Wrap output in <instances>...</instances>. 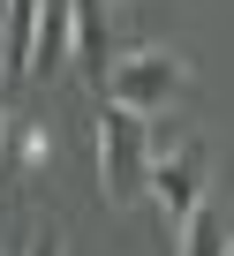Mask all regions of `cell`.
Segmentation results:
<instances>
[{
    "instance_id": "1",
    "label": "cell",
    "mask_w": 234,
    "mask_h": 256,
    "mask_svg": "<svg viewBox=\"0 0 234 256\" xmlns=\"http://www.w3.org/2000/svg\"><path fill=\"white\" fill-rule=\"evenodd\" d=\"M151 158H159L151 120L121 113V106H98V188H106V204H136L151 188Z\"/></svg>"
},
{
    "instance_id": "2",
    "label": "cell",
    "mask_w": 234,
    "mask_h": 256,
    "mask_svg": "<svg viewBox=\"0 0 234 256\" xmlns=\"http://www.w3.org/2000/svg\"><path fill=\"white\" fill-rule=\"evenodd\" d=\"M181 83H189V60H181V53H166V46H136V53H121V60L106 68V106L151 120L159 106L181 98Z\"/></svg>"
},
{
    "instance_id": "3",
    "label": "cell",
    "mask_w": 234,
    "mask_h": 256,
    "mask_svg": "<svg viewBox=\"0 0 234 256\" xmlns=\"http://www.w3.org/2000/svg\"><path fill=\"white\" fill-rule=\"evenodd\" d=\"M144 196H159L166 226L181 234V226L211 204V151H204V144H174V151H159V158H151V188H144Z\"/></svg>"
},
{
    "instance_id": "4",
    "label": "cell",
    "mask_w": 234,
    "mask_h": 256,
    "mask_svg": "<svg viewBox=\"0 0 234 256\" xmlns=\"http://www.w3.org/2000/svg\"><path fill=\"white\" fill-rule=\"evenodd\" d=\"M76 53V0H38V30H31V76H61Z\"/></svg>"
},
{
    "instance_id": "5",
    "label": "cell",
    "mask_w": 234,
    "mask_h": 256,
    "mask_svg": "<svg viewBox=\"0 0 234 256\" xmlns=\"http://www.w3.org/2000/svg\"><path fill=\"white\" fill-rule=\"evenodd\" d=\"M91 83H106L113 68V46H106V0H76V53H68Z\"/></svg>"
},
{
    "instance_id": "6",
    "label": "cell",
    "mask_w": 234,
    "mask_h": 256,
    "mask_svg": "<svg viewBox=\"0 0 234 256\" xmlns=\"http://www.w3.org/2000/svg\"><path fill=\"white\" fill-rule=\"evenodd\" d=\"M174 256H234V226H226V218L204 204V211H196V218L174 234Z\"/></svg>"
},
{
    "instance_id": "7",
    "label": "cell",
    "mask_w": 234,
    "mask_h": 256,
    "mask_svg": "<svg viewBox=\"0 0 234 256\" xmlns=\"http://www.w3.org/2000/svg\"><path fill=\"white\" fill-rule=\"evenodd\" d=\"M31 256H68V241H61V226H38V241H31Z\"/></svg>"
}]
</instances>
